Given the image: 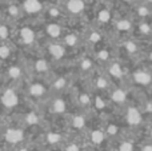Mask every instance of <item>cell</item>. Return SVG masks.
I'll list each match as a JSON object with an SVG mask.
<instances>
[{
  "label": "cell",
  "instance_id": "1",
  "mask_svg": "<svg viewBox=\"0 0 152 151\" xmlns=\"http://www.w3.org/2000/svg\"><path fill=\"white\" fill-rule=\"evenodd\" d=\"M0 103L3 104V107L11 110L19 104V95L12 88H5L0 95Z\"/></svg>",
  "mask_w": 152,
  "mask_h": 151
},
{
  "label": "cell",
  "instance_id": "2",
  "mask_svg": "<svg viewBox=\"0 0 152 151\" xmlns=\"http://www.w3.org/2000/svg\"><path fill=\"white\" fill-rule=\"evenodd\" d=\"M4 139L10 144H18L20 142H23L24 133L20 128H8L4 134Z\"/></svg>",
  "mask_w": 152,
  "mask_h": 151
},
{
  "label": "cell",
  "instance_id": "3",
  "mask_svg": "<svg viewBox=\"0 0 152 151\" xmlns=\"http://www.w3.org/2000/svg\"><path fill=\"white\" fill-rule=\"evenodd\" d=\"M19 36H20V40L24 44H32L35 42V32L29 27H23L19 31Z\"/></svg>",
  "mask_w": 152,
  "mask_h": 151
},
{
  "label": "cell",
  "instance_id": "4",
  "mask_svg": "<svg viewBox=\"0 0 152 151\" xmlns=\"http://www.w3.org/2000/svg\"><path fill=\"white\" fill-rule=\"evenodd\" d=\"M23 8L27 13H37L42 10V3L39 0H24Z\"/></svg>",
  "mask_w": 152,
  "mask_h": 151
},
{
  "label": "cell",
  "instance_id": "5",
  "mask_svg": "<svg viewBox=\"0 0 152 151\" xmlns=\"http://www.w3.org/2000/svg\"><path fill=\"white\" fill-rule=\"evenodd\" d=\"M127 120H128L131 125H139V123L142 122V115L137 111V108L129 107L128 111H127Z\"/></svg>",
  "mask_w": 152,
  "mask_h": 151
},
{
  "label": "cell",
  "instance_id": "6",
  "mask_svg": "<svg viewBox=\"0 0 152 151\" xmlns=\"http://www.w3.org/2000/svg\"><path fill=\"white\" fill-rule=\"evenodd\" d=\"M67 7H68V11L72 13H80L81 11L84 10V3L81 1V0H69L68 4H67Z\"/></svg>",
  "mask_w": 152,
  "mask_h": 151
},
{
  "label": "cell",
  "instance_id": "7",
  "mask_svg": "<svg viewBox=\"0 0 152 151\" xmlns=\"http://www.w3.org/2000/svg\"><path fill=\"white\" fill-rule=\"evenodd\" d=\"M134 79H135V82L139 83V84H148V83H151L152 76L148 74V72L140 71V72H136V74L134 75Z\"/></svg>",
  "mask_w": 152,
  "mask_h": 151
},
{
  "label": "cell",
  "instance_id": "8",
  "mask_svg": "<svg viewBox=\"0 0 152 151\" xmlns=\"http://www.w3.org/2000/svg\"><path fill=\"white\" fill-rule=\"evenodd\" d=\"M45 92L44 87H43L42 84H39V83H34V84L29 86V95L34 96V98H40V96H43Z\"/></svg>",
  "mask_w": 152,
  "mask_h": 151
},
{
  "label": "cell",
  "instance_id": "9",
  "mask_svg": "<svg viewBox=\"0 0 152 151\" xmlns=\"http://www.w3.org/2000/svg\"><path fill=\"white\" fill-rule=\"evenodd\" d=\"M21 75H23V70L19 66H11L10 68L7 70V76L10 79H20Z\"/></svg>",
  "mask_w": 152,
  "mask_h": 151
},
{
  "label": "cell",
  "instance_id": "10",
  "mask_svg": "<svg viewBox=\"0 0 152 151\" xmlns=\"http://www.w3.org/2000/svg\"><path fill=\"white\" fill-rule=\"evenodd\" d=\"M50 54L53 56V58H61V56L64 55V47L63 45H60V44H56V43H53V44H51L50 45Z\"/></svg>",
  "mask_w": 152,
  "mask_h": 151
},
{
  "label": "cell",
  "instance_id": "11",
  "mask_svg": "<svg viewBox=\"0 0 152 151\" xmlns=\"http://www.w3.org/2000/svg\"><path fill=\"white\" fill-rule=\"evenodd\" d=\"M61 32V28L59 24H55V23H51L47 26V34L52 37H58Z\"/></svg>",
  "mask_w": 152,
  "mask_h": 151
},
{
  "label": "cell",
  "instance_id": "12",
  "mask_svg": "<svg viewBox=\"0 0 152 151\" xmlns=\"http://www.w3.org/2000/svg\"><path fill=\"white\" fill-rule=\"evenodd\" d=\"M11 54H12V51H11L10 45L5 44V43H1L0 44V59L5 60V59H8L11 56Z\"/></svg>",
  "mask_w": 152,
  "mask_h": 151
},
{
  "label": "cell",
  "instance_id": "13",
  "mask_svg": "<svg viewBox=\"0 0 152 151\" xmlns=\"http://www.w3.org/2000/svg\"><path fill=\"white\" fill-rule=\"evenodd\" d=\"M111 98H112V100L116 102V103H123V102L126 100V92H124L123 90H115L112 92V95H111Z\"/></svg>",
  "mask_w": 152,
  "mask_h": 151
},
{
  "label": "cell",
  "instance_id": "14",
  "mask_svg": "<svg viewBox=\"0 0 152 151\" xmlns=\"http://www.w3.org/2000/svg\"><path fill=\"white\" fill-rule=\"evenodd\" d=\"M103 139H104V135H103L102 131L95 130V131H92V133H91V141L94 142V143H96V144L97 143H102Z\"/></svg>",
  "mask_w": 152,
  "mask_h": 151
},
{
  "label": "cell",
  "instance_id": "15",
  "mask_svg": "<svg viewBox=\"0 0 152 151\" xmlns=\"http://www.w3.org/2000/svg\"><path fill=\"white\" fill-rule=\"evenodd\" d=\"M24 120H26V123H27V125H29V126L37 125V122H39V117H37L35 112H29V114L26 115Z\"/></svg>",
  "mask_w": 152,
  "mask_h": 151
},
{
  "label": "cell",
  "instance_id": "16",
  "mask_svg": "<svg viewBox=\"0 0 152 151\" xmlns=\"http://www.w3.org/2000/svg\"><path fill=\"white\" fill-rule=\"evenodd\" d=\"M10 37V27L4 23H0V40H5Z\"/></svg>",
  "mask_w": 152,
  "mask_h": 151
},
{
  "label": "cell",
  "instance_id": "17",
  "mask_svg": "<svg viewBox=\"0 0 152 151\" xmlns=\"http://www.w3.org/2000/svg\"><path fill=\"white\" fill-rule=\"evenodd\" d=\"M110 72H111V75L115 78H120L121 75H123V70H121V67L119 66V64H112V66L110 67Z\"/></svg>",
  "mask_w": 152,
  "mask_h": 151
},
{
  "label": "cell",
  "instance_id": "18",
  "mask_svg": "<svg viewBox=\"0 0 152 151\" xmlns=\"http://www.w3.org/2000/svg\"><path fill=\"white\" fill-rule=\"evenodd\" d=\"M35 68L39 72H45V71H48V63L45 60H43V59H40V60H37L35 63Z\"/></svg>",
  "mask_w": 152,
  "mask_h": 151
},
{
  "label": "cell",
  "instance_id": "19",
  "mask_svg": "<svg viewBox=\"0 0 152 151\" xmlns=\"http://www.w3.org/2000/svg\"><path fill=\"white\" fill-rule=\"evenodd\" d=\"M53 110H55L56 112H63L64 110H66V103H64V100L58 99V100L53 103Z\"/></svg>",
  "mask_w": 152,
  "mask_h": 151
},
{
  "label": "cell",
  "instance_id": "20",
  "mask_svg": "<svg viewBox=\"0 0 152 151\" xmlns=\"http://www.w3.org/2000/svg\"><path fill=\"white\" fill-rule=\"evenodd\" d=\"M59 141H60V135H59V134L51 133V134H48V135H47V142H48V143L55 144V143H58Z\"/></svg>",
  "mask_w": 152,
  "mask_h": 151
},
{
  "label": "cell",
  "instance_id": "21",
  "mask_svg": "<svg viewBox=\"0 0 152 151\" xmlns=\"http://www.w3.org/2000/svg\"><path fill=\"white\" fill-rule=\"evenodd\" d=\"M110 18H111V15H110V12L108 11H100L99 12V20L102 21V23H107L108 20H110Z\"/></svg>",
  "mask_w": 152,
  "mask_h": 151
},
{
  "label": "cell",
  "instance_id": "22",
  "mask_svg": "<svg viewBox=\"0 0 152 151\" xmlns=\"http://www.w3.org/2000/svg\"><path fill=\"white\" fill-rule=\"evenodd\" d=\"M118 28L120 29V31H127V29L131 28V23H129L128 20H120L118 23Z\"/></svg>",
  "mask_w": 152,
  "mask_h": 151
},
{
  "label": "cell",
  "instance_id": "23",
  "mask_svg": "<svg viewBox=\"0 0 152 151\" xmlns=\"http://www.w3.org/2000/svg\"><path fill=\"white\" fill-rule=\"evenodd\" d=\"M7 12H8V15H10V16L16 18V16H19V8L16 7L15 4H12V5H10V7H8Z\"/></svg>",
  "mask_w": 152,
  "mask_h": 151
},
{
  "label": "cell",
  "instance_id": "24",
  "mask_svg": "<svg viewBox=\"0 0 152 151\" xmlns=\"http://www.w3.org/2000/svg\"><path fill=\"white\" fill-rule=\"evenodd\" d=\"M119 151H134V146H132L131 142H123V143L120 144Z\"/></svg>",
  "mask_w": 152,
  "mask_h": 151
},
{
  "label": "cell",
  "instance_id": "25",
  "mask_svg": "<svg viewBox=\"0 0 152 151\" xmlns=\"http://www.w3.org/2000/svg\"><path fill=\"white\" fill-rule=\"evenodd\" d=\"M66 42H67V44H69V45H76L77 44V37H76L75 35L69 34L68 36L66 37Z\"/></svg>",
  "mask_w": 152,
  "mask_h": 151
},
{
  "label": "cell",
  "instance_id": "26",
  "mask_svg": "<svg viewBox=\"0 0 152 151\" xmlns=\"http://www.w3.org/2000/svg\"><path fill=\"white\" fill-rule=\"evenodd\" d=\"M66 84H67V80L64 79V78H60V79H58L55 82V84H53V87L55 88H58V90H60V88H63V87H66Z\"/></svg>",
  "mask_w": 152,
  "mask_h": 151
},
{
  "label": "cell",
  "instance_id": "27",
  "mask_svg": "<svg viewBox=\"0 0 152 151\" xmlns=\"http://www.w3.org/2000/svg\"><path fill=\"white\" fill-rule=\"evenodd\" d=\"M74 126L76 128H81L84 126V118L81 117H76L74 119Z\"/></svg>",
  "mask_w": 152,
  "mask_h": 151
},
{
  "label": "cell",
  "instance_id": "28",
  "mask_svg": "<svg viewBox=\"0 0 152 151\" xmlns=\"http://www.w3.org/2000/svg\"><path fill=\"white\" fill-rule=\"evenodd\" d=\"M79 102H80L81 104H88L89 102H91V99H89L88 96L84 94V95H80V96H79Z\"/></svg>",
  "mask_w": 152,
  "mask_h": 151
},
{
  "label": "cell",
  "instance_id": "29",
  "mask_svg": "<svg viewBox=\"0 0 152 151\" xmlns=\"http://www.w3.org/2000/svg\"><path fill=\"white\" fill-rule=\"evenodd\" d=\"M126 47H127V50H128L129 52H135V51H136V45H135L134 43H131V42H129V43H127V44H126Z\"/></svg>",
  "mask_w": 152,
  "mask_h": 151
},
{
  "label": "cell",
  "instance_id": "30",
  "mask_svg": "<svg viewBox=\"0 0 152 151\" xmlns=\"http://www.w3.org/2000/svg\"><path fill=\"white\" fill-rule=\"evenodd\" d=\"M66 151H80V149H79L77 144H69L66 149Z\"/></svg>",
  "mask_w": 152,
  "mask_h": 151
},
{
  "label": "cell",
  "instance_id": "31",
  "mask_svg": "<svg viewBox=\"0 0 152 151\" xmlns=\"http://www.w3.org/2000/svg\"><path fill=\"white\" fill-rule=\"evenodd\" d=\"M97 86H99L100 88H105V87H107V82H105L104 79H99V82H97Z\"/></svg>",
  "mask_w": 152,
  "mask_h": 151
},
{
  "label": "cell",
  "instance_id": "32",
  "mask_svg": "<svg viewBox=\"0 0 152 151\" xmlns=\"http://www.w3.org/2000/svg\"><path fill=\"white\" fill-rule=\"evenodd\" d=\"M81 67H83L84 70L89 68V67H91V62H89V60H84L83 63H81Z\"/></svg>",
  "mask_w": 152,
  "mask_h": 151
},
{
  "label": "cell",
  "instance_id": "33",
  "mask_svg": "<svg viewBox=\"0 0 152 151\" xmlns=\"http://www.w3.org/2000/svg\"><path fill=\"white\" fill-rule=\"evenodd\" d=\"M100 39V36L96 34V32H94V34H91V42H97V40Z\"/></svg>",
  "mask_w": 152,
  "mask_h": 151
},
{
  "label": "cell",
  "instance_id": "34",
  "mask_svg": "<svg viewBox=\"0 0 152 151\" xmlns=\"http://www.w3.org/2000/svg\"><path fill=\"white\" fill-rule=\"evenodd\" d=\"M142 151H152V144H144L142 147Z\"/></svg>",
  "mask_w": 152,
  "mask_h": 151
},
{
  "label": "cell",
  "instance_id": "35",
  "mask_svg": "<svg viewBox=\"0 0 152 151\" xmlns=\"http://www.w3.org/2000/svg\"><path fill=\"white\" fill-rule=\"evenodd\" d=\"M139 13H140V15H147V13H148V10H147V8H139Z\"/></svg>",
  "mask_w": 152,
  "mask_h": 151
},
{
  "label": "cell",
  "instance_id": "36",
  "mask_svg": "<svg viewBox=\"0 0 152 151\" xmlns=\"http://www.w3.org/2000/svg\"><path fill=\"white\" fill-rule=\"evenodd\" d=\"M140 28H142V31H143V32H148V31H150V27H148L147 24H143V26L140 27Z\"/></svg>",
  "mask_w": 152,
  "mask_h": 151
},
{
  "label": "cell",
  "instance_id": "37",
  "mask_svg": "<svg viewBox=\"0 0 152 151\" xmlns=\"http://www.w3.org/2000/svg\"><path fill=\"white\" fill-rule=\"evenodd\" d=\"M99 56H100L102 59H105V58H107V52H105V51H103V52L99 54Z\"/></svg>",
  "mask_w": 152,
  "mask_h": 151
},
{
  "label": "cell",
  "instance_id": "38",
  "mask_svg": "<svg viewBox=\"0 0 152 151\" xmlns=\"http://www.w3.org/2000/svg\"><path fill=\"white\" fill-rule=\"evenodd\" d=\"M51 15H52V16H58L59 15L58 10H51Z\"/></svg>",
  "mask_w": 152,
  "mask_h": 151
},
{
  "label": "cell",
  "instance_id": "39",
  "mask_svg": "<svg viewBox=\"0 0 152 151\" xmlns=\"http://www.w3.org/2000/svg\"><path fill=\"white\" fill-rule=\"evenodd\" d=\"M123 1H126V3H129V1H131V0H123Z\"/></svg>",
  "mask_w": 152,
  "mask_h": 151
},
{
  "label": "cell",
  "instance_id": "40",
  "mask_svg": "<svg viewBox=\"0 0 152 151\" xmlns=\"http://www.w3.org/2000/svg\"><path fill=\"white\" fill-rule=\"evenodd\" d=\"M20 151H28V150H27V149H21Z\"/></svg>",
  "mask_w": 152,
  "mask_h": 151
},
{
  "label": "cell",
  "instance_id": "41",
  "mask_svg": "<svg viewBox=\"0 0 152 151\" xmlns=\"http://www.w3.org/2000/svg\"><path fill=\"white\" fill-rule=\"evenodd\" d=\"M147 1H152V0H147Z\"/></svg>",
  "mask_w": 152,
  "mask_h": 151
},
{
  "label": "cell",
  "instance_id": "42",
  "mask_svg": "<svg viewBox=\"0 0 152 151\" xmlns=\"http://www.w3.org/2000/svg\"><path fill=\"white\" fill-rule=\"evenodd\" d=\"M0 4H1V0H0Z\"/></svg>",
  "mask_w": 152,
  "mask_h": 151
},
{
  "label": "cell",
  "instance_id": "43",
  "mask_svg": "<svg viewBox=\"0 0 152 151\" xmlns=\"http://www.w3.org/2000/svg\"><path fill=\"white\" fill-rule=\"evenodd\" d=\"M151 134H152V133H151Z\"/></svg>",
  "mask_w": 152,
  "mask_h": 151
}]
</instances>
